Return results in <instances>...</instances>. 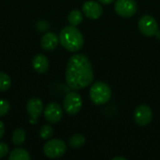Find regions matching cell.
<instances>
[{
    "label": "cell",
    "mask_w": 160,
    "mask_h": 160,
    "mask_svg": "<svg viewBox=\"0 0 160 160\" xmlns=\"http://www.w3.org/2000/svg\"><path fill=\"white\" fill-rule=\"evenodd\" d=\"M31 158L29 153L23 148L13 149L8 156L9 160H29Z\"/></svg>",
    "instance_id": "obj_14"
},
{
    "label": "cell",
    "mask_w": 160,
    "mask_h": 160,
    "mask_svg": "<svg viewBox=\"0 0 160 160\" xmlns=\"http://www.w3.org/2000/svg\"><path fill=\"white\" fill-rule=\"evenodd\" d=\"M82 12L88 19L97 20L102 15L103 8L101 5L96 1H86L82 5Z\"/></svg>",
    "instance_id": "obj_11"
},
{
    "label": "cell",
    "mask_w": 160,
    "mask_h": 160,
    "mask_svg": "<svg viewBox=\"0 0 160 160\" xmlns=\"http://www.w3.org/2000/svg\"><path fill=\"white\" fill-rule=\"evenodd\" d=\"M32 66L37 72L45 73L48 71L50 64H49L48 58L44 54L39 53V54H37L34 56V58L32 60Z\"/></svg>",
    "instance_id": "obj_13"
},
{
    "label": "cell",
    "mask_w": 160,
    "mask_h": 160,
    "mask_svg": "<svg viewBox=\"0 0 160 160\" xmlns=\"http://www.w3.org/2000/svg\"><path fill=\"white\" fill-rule=\"evenodd\" d=\"M26 138V133L23 129L22 128H17L13 131L12 134V142L14 145L16 146H20L22 145Z\"/></svg>",
    "instance_id": "obj_15"
},
{
    "label": "cell",
    "mask_w": 160,
    "mask_h": 160,
    "mask_svg": "<svg viewBox=\"0 0 160 160\" xmlns=\"http://www.w3.org/2000/svg\"><path fill=\"white\" fill-rule=\"evenodd\" d=\"M112 160H127L126 158H123V157H115V158H113Z\"/></svg>",
    "instance_id": "obj_24"
},
{
    "label": "cell",
    "mask_w": 160,
    "mask_h": 160,
    "mask_svg": "<svg viewBox=\"0 0 160 160\" xmlns=\"http://www.w3.org/2000/svg\"><path fill=\"white\" fill-rule=\"evenodd\" d=\"M139 29L145 37L156 36L158 32V24L156 19L151 15H143L139 20Z\"/></svg>",
    "instance_id": "obj_7"
},
{
    "label": "cell",
    "mask_w": 160,
    "mask_h": 160,
    "mask_svg": "<svg viewBox=\"0 0 160 160\" xmlns=\"http://www.w3.org/2000/svg\"><path fill=\"white\" fill-rule=\"evenodd\" d=\"M53 134V129L50 125H44L41 127L39 130V137L42 140H49L52 138Z\"/></svg>",
    "instance_id": "obj_19"
},
{
    "label": "cell",
    "mask_w": 160,
    "mask_h": 160,
    "mask_svg": "<svg viewBox=\"0 0 160 160\" xmlns=\"http://www.w3.org/2000/svg\"><path fill=\"white\" fill-rule=\"evenodd\" d=\"M59 37L52 33V32H48L43 35L40 40V45L41 48L45 51H53L57 48L59 44Z\"/></svg>",
    "instance_id": "obj_12"
},
{
    "label": "cell",
    "mask_w": 160,
    "mask_h": 160,
    "mask_svg": "<svg viewBox=\"0 0 160 160\" xmlns=\"http://www.w3.org/2000/svg\"><path fill=\"white\" fill-rule=\"evenodd\" d=\"M94 80V72L89 58L82 53L72 55L66 68V82L73 90L89 86Z\"/></svg>",
    "instance_id": "obj_1"
},
{
    "label": "cell",
    "mask_w": 160,
    "mask_h": 160,
    "mask_svg": "<svg viewBox=\"0 0 160 160\" xmlns=\"http://www.w3.org/2000/svg\"><path fill=\"white\" fill-rule=\"evenodd\" d=\"M8 154V146L4 142H0V158L7 157Z\"/></svg>",
    "instance_id": "obj_21"
},
{
    "label": "cell",
    "mask_w": 160,
    "mask_h": 160,
    "mask_svg": "<svg viewBox=\"0 0 160 160\" xmlns=\"http://www.w3.org/2000/svg\"><path fill=\"white\" fill-rule=\"evenodd\" d=\"M152 119H153V111L149 106L143 104L136 108L134 112V120L139 126L145 127L152 122Z\"/></svg>",
    "instance_id": "obj_8"
},
{
    "label": "cell",
    "mask_w": 160,
    "mask_h": 160,
    "mask_svg": "<svg viewBox=\"0 0 160 160\" xmlns=\"http://www.w3.org/2000/svg\"><path fill=\"white\" fill-rule=\"evenodd\" d=\"M112 97V90L110 86L103 82H95L90 88V98L96 105L106 104Z\"/></svg>",
    "instance_id": "obj_3"
},
{
    "label": "cell",
    "mask_w": 160,
    "mask_h": 160,
    "mask_svg": "<svg viewBox=\"0 0 160 160\" xmlns=\"http://www.w3.org/2000/svg\"><path fill=\"white\" fill-rule=\"evenodd\" d=\"M67 152V144L59 139H52L48 141L43 147L44 155L49 158H58Z\"/></svg>",
    "instance_id": "obj_4"
},
{
    "label": "cell",
    "mask_w": 160,
    "mask_h": 160,
    "mask_svg": "<svg viewBox=\"0 0 160 160\" xmlns=\"http://www.w3.org/2000/svg\"><path fill=\"white\" fill-rule=\"evenodd\" d=\"M5 134V126L2 121H0V140L4 137Z\"/></svg>",
    "instance_id": "obj_22"
},
{
    "label": "cell",
    "mask_w": 160,
    "mask_h": 160,
    "mask_svg": "<svg viewBox=\"0 0 160 160\" xmlns=\"http://www.w3.org/2000/svg\"><path fill=\"white\" fill-rule=\"evenodd\" d=\"M26 110L28 114L30 115V122L34 125L37 123L38 118L44 112V106L41 99L38 98H32L28 100L26 104Z\"/></svg>",
    "instance_id": "obj_9"
},
{
    "label": "cell",
    "mask_w": 160,
    "mask_h": 160,
    "mask_svg": "<svg viewBox=\"0 0 160 160\" xmlns=\"http://www.w3.org/2000/svg\"><path fill=\"white\" fill-rule=\"evenodd\" d=\"M44 117L47 122L52 124H57L63 117V110L61 106L56 102L49 103L44 109Z\"/></svg>",
    "instance_id": "obj_10"
},
{
    "label": "cell",
    "mask_w": 160,
    "mask_h": 160,
    "mask_svg": "<svg viewBox=\"0 0 160 160\" xmlns=\"http://www.w3.org/2000/svg\"><path fill=\"white\" fill-rule=\"evenodd\" d=\"M85 143V137L82 134H75L68 140V145L71 148H81Z\"/></svg>",
    "instance_id": "obj_16"
},
{
    "label": "cell",
    "mask_w": 160,
    "mask_h": 160,
    "mask_svg": "<svg viewBox=\"0 0 160 160\" xmlns=\"http://www.w3.org/2000/svg\"><path fill=\"white\" fill-rule=\"evenodd\" d=\"M99 1V3H101V4H104V5H109V4H112V3H113L115 0H98Z\"/></svg>",
    "instance_id": "obj_23"
},
{
    "label": "cell",
    "mask_w": 160,
    "mask_h": 160,
    "mask_svg": "<svg viewBox=\"0 0 160 160\" xmlns=\"http://www.w3.org/2000/svg\"><path fill=\"white\" fill-rule=\"evenodd\" d=\"M10 85H11V80L9 76L5 72L0 71V91L4 92L8 90Z\"/></svg>",
    "instance_id": "obj_18"
},
{
    "label": "cell",
    "mask_w": 160,
    "mask_h": 160,
    "mask_svg": "<svg viewBox=\"0 0 160 160\" xmlns=\"http://www.w3.org/2000/svg\"><path fill=\"white\" fill-rule=\"evenodd\" d=\"M114 9L119 16L123 18H130L136 14L138 6L135 0H116Z\"/></svg>",
    "instance_id": "obj_6"
},
{
    "label": "cell",
    "mask_w": 160,
    "mask_h": 160,
    "mask_svg": "<svg viewBox=\"0 0 160 160\" xmlns=\"http://www.w3.org/2000/svg\"><path fill=\"white\" fill-rule=\"evenodd\" d=\"M10 109L9 103L5 99H0V117L5 116Z\"/></svg>",
    "instance_id": "obj_20"
},
{
    "label": "cell",
    "mask_w": 160,
    "mask_h": 160,
    "mask_svg": "<svg viewBox=\"0 0 160 160\" xmlns=\"http://www.w3.org/2000/svg\"><path fill=\"white\" fill-rule=\"evenodd\" d=\"M61 45L71 52H76L83 47V37L81 31L73 25L64 27L59 34Z\"/></svg>",
    "instance_id": "obj_2"
},
{
    "label": "cell",
    "mask_w": 160,
    "mask_h": 160,
    "mask_svg": "<svg viewBox=\"0 0 160 160\" xmlns=\"http://www.w3.org/2000/svg\"><path fill=\"white\" fill-rule=\"evenodd\" d=\"M82 18H83L82 13L78 9H74V10L70 11L68 16V22L70 23V25H73V26L79 25L82 22Z\"/></svg>",
    "instance_id": "obj_17"
},
{
    "label": "cell",
    "mask_w": 160,
    "mask_h": 160,
    "mask_svg": "<svg viewBox=\"0 0 160 160\" xmlns=\"http://www.w3.org/2000/svg\"><path fill=\"white\" fill-rule=\"evenodd\" d=\"M65 112L68 115L77 114L82 107V99L80 94L76 92H69L66 95L63 102Z\"/></svg>",
    "instance_id": "obj_5"
}]
</instances>
